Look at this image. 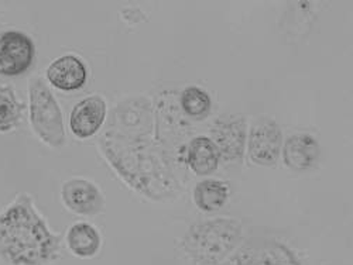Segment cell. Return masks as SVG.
Returning <instances> with one entry per match:
<instances>
[{"label":"cell","mask_w":353,"mask_h":265,"mask_svg":"<svg viewBox=\"0 0 353 265\" xmlns=\"http://www.w3.org/2000/svg\"><path fill=\"white\" fill-rule=\"evenodd\" d=\"M152 133L153 126H109L98 140V149L119 180L136 193L156 202L171 200L180 193V184L165 151L152 141Z\"/></svg>","instance_id":"cell-1"},{"label":"cell","mask_w":353,"mask_h":265,"mask_svg":"<svg viewBox=\"0 0 353 265\" xmlns=\"http://www.w3.org/2000/svg\"><path fill=\"white\" fill-rule=\"evenodd\" d=\"M54 233L30 193L20 192L0 211V259L8 265H48L61 257Z\"/></svg>","instance_id":"cell-2"},{"label":"cell","mask_w":353,"mask_h":265,"mask_svg":"<svg viewBox=\"0 0 353 265\" xmlns=\"http://www.w3.org/2000/svg\"><path fill=\"white\" fill-rule=\"evenodd\" d=\"M242 229L241 222L229 218L196 223L184 235L183 248L199 264H216L239 244Z\"/></svg>","instance_id":"cell-3"},{"label":"cell","mask_w":353,"mask_h":265,"mask_svg":"<svg viewBox=\"0 0 353 265\" xmlns=\"http://www.w3.org/2000/svg\"><path fill=\"white\" fill-rule=\"evenodd\" d=\"M28 120L37 138L50 149H63L67 142L64 114L60 103L41 76L28 81Z\"/></svg>","instance_id":"cell-4"},{"label":"cell","mask_w":353,"mask_h":265,"mask_svg":"<svg viewBox=\"0 0 353 265\" xmlns=\"http://www.w3.org/2000/svg\"><path fill=\"white\" fill-rule=\"evenodd\" d=\"M36 43L24 32L6 30L0 33V76L24 75L36 63Z\"/></svg>","instance_id":"cell-5"},{"label":"cell","mask_w":353,"mask_h":265,"mask_svg":"<svg viewBox=\"0 0 353 265\" xmlns=\"http://www.w3.org/2000/svg\"><path fill=\"white\" fill-rule=\"evenodd\" d=\"M249 160L260 167H273L277 164L283 149V133L280 126L269 119L261 117L256 120L248 136Z\"/></svg>","instance_id":"cell-6"},{"label":"cell","mask_w":353,"mask_h":265,"mask_svg":"<svg viewBox=\"0 0 353 265\" xmlns=\"http://www.w3.org/2000/svg\"><path fill=\"white\" fill-rule=\"evenodd\" d=\"M212 142L219 157L226 164H238L243 160L248 141V125L242 116H223L216 119L211 129Z\"/></svg>","instance_id":"cell-7"},{"label":"cell","mask_w":353,"mask_h":265,"mask_svg":"<svg viewBox=\"0 0 353 265\" xmlns=\"http://www.w3.org/2000/svg\"><path fill=\"white\" fill-rule=\"evenodd\" d=\"M61 202L67 211L82 218L98 216L105 209V196L101 188L94 181L81 176L63 184Z\"/></svg>","instance_id":"cell-8"},{"label":"cell","mask_w":353,"mask_h":265,"mask_svg":"<svg viewBox=\"0 0 353 265\" xmlns=\"http://www.w3.org/2000/svg\"><path fill=\"white\" fill-rule=\"evenodd\" d=\"M108 106L101 95H91L79 100L70 114V130L78 140L92 138L106 122Z\"/></svg>","instance_id":"cell-9"},{"label":"cell","mask_w":353,"mask_h":265,"mask_svg":"<svg viewBox=\"0 0 353 265\" xmlns=\"http://www.w3.org/2000/svg\"><path fill=\"white\" fill-rule=\"evenodd\" d=\"M88 67L81 56L65 54L55 58L47 67L46 78L51 86L63 92H75L82 89L88 82Z\"/></svg>","instance_id":"cell-10"},{"label":"cell","mask_w":353,"mask_h":265,"mask_svg":"<svg viewBox=\"0 0 353 265\" xmlns=\"http://www.w3.org/2000/svg\"><path fill=\"white\" fill-rule=\"evenodd\" d=\"M228 265H300V262L285 246L259 242L239 250Z\"/></svg>","instance_id":"cell-11"},{"label":"cell","mask_w":353,"mask_h":265,"mask_svg":"<svg viewBox=\"0 0 353 265\" xmlns=\"http://www.w3.org/2000/svg\"><path fill=\"white\" fill-rule=\"evenodd\" d=\"M284 165L294 172L312 169L321 157V147L316 138L307 133L290 136L281 149Z\"/></svg>","instance_id":"cell-12"},{"label":"cell","mask_w":353,"mask_h":265,"mask_svg":"<svg viewBox=\"0 0 353 265\" xmlns=\"http://www.w3.org/2000/svg\"><path fill=\"white\" fill-rule=\"evenodd\" d=\"M185 162L195 175L207 176L218 169L221 157L210 137L198 136L187 145Z\"/></svg>","instance_id":"cell-13"},{"label":"cell","mask_w":353,"mask_h":265,"mask_svg":"<svg viewBox=\"0 0 353 265\" xmlns=\"http://www.w3.org/2000/svg\"><path fill=\"white\" fill-rule=\"evenodd\" d=\"M68 250L78 258H92L102 247L99 230L88 222H77L70 226L65 234Z\"/></svg>","instance_id":"cell-14"},{"label":"cell","mask_w":353,"mask_h":265,"mask_svg":"<svg viewBox=\"0 0 353 265\" xmlns=\"http://www.w3.org/2000/svg\"><path fill=\"white\" fill-rule=\"evenodd\" d=\"M229 187L219 180H203L192 191V200L202 212H215L226 204Z\"/></svg>","instance_id":"cell-15"},{"label":"cell","mask_w":353,"mask_h":265,"mask_svg":"<svg viewBox=\"0 0 353 265\" xmlns=\"http://www.w3.org/2000/svg\"><path fill=\"white\" fill-rule=\"evenodd\" d=\"M26 112V105L17 98L10 85H0V134L16 130Z\"/></svg>","instance_id":"cell-16"},{"label":"cell","mask_w":353,"mask_h":265,"mask_svg":"<svg viewBox=\"0 0 353 265\" xmlns=\"http://www.w3.org/2000/svg\"><path fill=\"white\" fill-rule=\"evenodd\" d=\"M181 112L194 120H202L211 113L212 99L207 91L198 86H188L180 96Z\"/></svg>","instance_id":"cell-17"}]
</instances>
